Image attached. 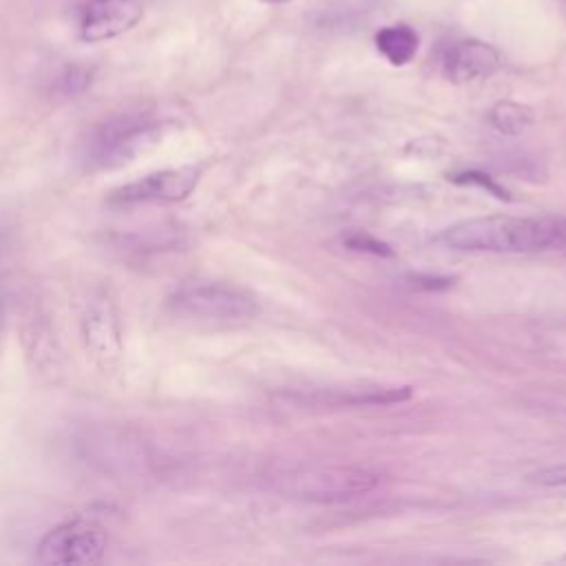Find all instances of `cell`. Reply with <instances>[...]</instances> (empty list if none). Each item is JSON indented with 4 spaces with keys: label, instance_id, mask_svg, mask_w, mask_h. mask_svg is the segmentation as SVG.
I'll list each match as a JSON object with an SVG mask.
<instances>
[{
    "label": "cell",
    "instance_id": "1",
    "mask_svg": "<svg viewBox=\"0 0 566 566\" xmlns=\"http://www.w3.org/2000/svg\"><path fill=\"white\" fill-rule=\"evenodd\" d=\"M440 243L460 252L566 250L564 217L491 214L458 221L440 232Z\"/></svg>",
    "mask_w": 566,
    "mask_h": 566
},
{
    "label": "cell",
    "instance_id": "2",
    "mask_svg": "<svg viewBox=\"0 0 566 566\" xmlns=\"http://www.w3.org/2000/svg\"><path fill=\"white\" fill-rule=\"evenodd\" d=\"M77 455L108 478H142L150 473V444L142 433L117 424H91L75 436Z\"/></svg>",
    "mask_w": 566,
    "mask_h": 566
},
{
    "label": "cell",
    "instance_id": "3",
    "mask_svg": "<svg viewBox=\"0 0 566 566\" xmlns=\"http://www.w3.org/2000/svg\"><path fill=\"white\" fill-rule=\"evenodd\" d=\"M164 124L148 113H124L99 124L84 146L88 170H111L135 161L161 139Z\"/></svg>",
    "mask_w": 566,
    "mask_h": 566
},
{
    "label": "cell",
    "instance_id": "4",
    "mask_svg": "<svg viewBox=\"0 0 566 566\" xmlns=\"http://www.w3.org/2000/svg\"><path fill=\"white\" fill-rule=\"evenodd\" d=\"M380 475L360 467H310L283 478L281 491L318 504H338L378 489Z\"/></svg>",
    "mask_w": 566,
    "mask_h": 566
},
{
    "label": "cell",
    "instance_id": "5",
    "mask_svg": "<svg viewBox=\"0 0 566 566\" xmlns=\"http://www.w3.org/2000/svg\"><path fill=\"white\" fill-rule=\"evenodd\" d=\"M170 307L201 321H245L256 314V298L243 287L203 281L181 285L170 296Z\"/></svg>",
    "mask_w": 566,
    "mask_h": 566
},
{
    "label": "cell",
    "instance_id": "6",
    "mask_svg": "<svg viewBox=\"0 0 566 566\" xmlns=\"http://www.w3.org/2000/svg\"><path fill=\"white\" fill-rule=\"evenodd\" d=\"M108 546L106 533L86 520H66L40 539L38 559L42 564H95Z\"/></svg>",
    "mask_w": 566,
    "mask_h": 566
},
{
    "label": "cell",
    "instance_id": "7",
    "mask_svg": "<svg viewBox=\"0 0 566 566\" xmlns=\"http://www.w3.org/2000/svg\"><path fill=\"white\" fill-rule=\"evenodd\" d=\"M199 166H181L150 172L137 181H130L111 192V206H139V203H172L186 199L199 184Z\"/></svg>",
    "mask_w": 566,
    "mask_h": 566
},
{
    "label": "cell",
    "instance_id": "8",
    "mask_svg": "<svg viewBox=\"0 0 566 566\" xmlns=\"http://www.w3.org/2000/svg\"><path fill=\"white\" fill-rule=\"evenodd\" d=\"M142 15V0H84L77 11V31L84 42L95 44L124 35Z\"/></svg>",
    "mask_w": 566,
    "mask_h": 566
},
{
    "label": "cell",
    "instance_id": "9",
    "mask_svg": "<svg viewBox=\"0 0 566 566\" xmlns=\"http://www.w3.org/2000/svg\"><path fill=\"white\" fill-rule=\"evenodd\" d=\"M500 66L502 60L497 49L475 38L451 42L440 60L442 75L453 84H467L491 77L500 71Z\"/></svg>",
    "mask_w": 566,
    "mask_h": 566
},
{
    "label": "cell",
    "instance_id": "10",
    "mask_svg": "<svg viewBox=\"0 0 566 566\" xmlns=\"http://www.w3.org/2000/svg\"><path fill=\"white\" fill-rule=\"evenodd\" d=\"M82 336H84L86 349L93 354L95 360H99L102 365L117 360L122 352L119 325H117L115 310L106 298H97L84 310Z\"/></svg>",
    "mask_w": 566,
    "mask_h": 566
},
{
    "label": "cell",
    "instance_id": "11",
    "mask_svg": "<svg viewBox=\"0 0 566 566\" xmlns=\"http://www.w3.org/2000/svg\"><path fill=\"white\" fill-rule=\"evenodd\" d=\"M374 44L378 53L394 66L409 64L418 51V33L409 24H387L376 31Z\"/></svg>",
    "mask_w": 566,
    "mask_h": 566
},
{
    "label": "cell",
    "instance_id": "12",
    "mask_svg": "<svg viewBox=\"0 0 566 566\" xmlns=\"http://www.w3.org/2000/svg\"><path fill=\"white\" fill-rule=\"evenodd\" d=\"M489 124L502 133V135H520L522 130H526L533 119H535V113L526 106V104H520V102H513V99H504V102H497L491 111H489Z\"/></svg>",
    "mask_w": 566,
    "mask_h": 566
},
{
    "label": "cell",
    "instance_id": "13",
    "mask_svg": "<svg viewBox=\"0 0 566 566\" xmlns=\"http://www.w3.org/2000/svg\"><path fill=\"white\" fill-rule=\"evenodd\" d=\"M177 243V234L166 228L157 230H133L117 239V245L133 250V252H148V250H164Z\"/></svg>",
    "mask_w": 566,
    "mask_h": 566
},
{
    "label": "cell",
    "instance_id": "14",
    "mask_svg": "<svg viewBox=\"0 0 566 566\" xmlns=\"http://www.w3.org/2000/svg\"><path fill=\"white\" fill-rule=\"evenodd\" d=\"M343 243L354 252H367V254H376V256H391L394 254V250L385 241H380V239H376L367 232H352L343 239Z\"/></svg>",
    "mask_w": 566,
    "mask_h": 566
},
{
    "label": "cell",
    "instance_id": "15",
    "mask_svg": "<svg viewBox=\"0 0 566 566\" xmlns=\"http://www.w3.org/2000/svg\"><path fill=\"white\" fill-rule=\"evenodd\" d=\"M405 285L416 292H442L453 285V279L440 274H407Z\"/></svg>",
    "mask_w": 566,
    "mask_h": 566
},
{
    "label": "cell",
    "instance_id": "16",
    "mask_svg": "<svg viewBox=\"0 0 566 566\" xmlns=\"http://www.w3.org/2000/svg\"><path fill=\"white\" fill-rule=\"evenodd\" d=\"M91 82V73L86 69H69L62 77H60V91L64 95H75L82 93Z\"/></svg>",
    "mask_w": 566,
    "mask_h": 566
},
{
    "label": "cell",
    "instance_id": "17",
    "mask_svg": "<svg viewBox=\"0 0 566 566\" xmlns=\"http://www.w3.org/2000/svg\"><path fill=\"white\" fill-rule=\"evenodd\" d=\"M533 482L542 486H566V462L551 464L537 473H533Z\"/></svg>",
    "mask_w": 566,
    "mask_h": 566
},
{
    "label": "cell",
    "instance_id": "18",
    "mask_svg": "<svg viewBox=\"0 0 566 566\" xmlns=\"http://www.w3.org/2000/svg\"><path fill=\"white\" fill-rule=\"evenodd\" d=\"M455 181H460V184H478V186L491 190L495 197L506 199V190H502L500 186H495L486 175H480V172H464V175H458Z\"/></svg>",
    "mask_w": 566,
    "mask_h": 566
},
{
    "label": "cell",
    "instance_id": "19",
    "mask_svg": "<svg viewBox=\"0 0 566 566\" xmlns=\"http://www.w3.org/2000/svg\"><path fill=\"white\" fill-rule=\"evenodd\" d=\"M4 321H7V290L0 283V340H2V332H4Z\"/></svg>",
    "mask_w": 566,
    "mask_h": 566
},
{
    "label": "cell",
    "instance_id": "20",
    "mask_svg": "<svg viewBox=\"0 0 566 566\" xmlns=\"http://www.w3.org/2000/svg\"><path fill=\"white\" fill-rule=\"evenodd\" d=\"M263 4H285V2H290V0H261Z\"/></svg>",
    "mask_w": 566,
    "mask_h": 566
}]
</instances>
